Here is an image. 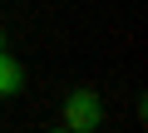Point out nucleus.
<instances>
[{"mask_svg":"<svg viewBox=\"0 0 148 133\" xmlns=\"http://www.w3.org/2000/svg\"><path fill=\"white\" fill-rule=\"evenodd\" d=\"M104 123V108H99V99L89 94V89H74L69 94V104H64V128H74V133H89V128H99Z\"/></svg>","mask_w":148,"mask_h":133,"instance_id":"obj_1","label":"nucleus"},{"mask_svg":"<svg viewBox=\"0 0 148 133\" xmlns=\"http://www.w3.org/2000/svg\"><path fill=\"white\" fill-rule=\"evenodd\" d=\"M20 84H25V69L0 49V94H20Z\"/></svg>","mask_w":148,"mask_h":133,"instance_id":"obj_2","label":"nucleus"}]
</instances>
